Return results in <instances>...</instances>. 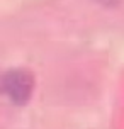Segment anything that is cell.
<instances>
[{
    "label": "cell",
    "mask_w": 124,
    "mask_h": 129,
    "mask_svg": "<svg viewBox=\"0 0 124 129\" xmlns=\"http://www.w3.org/2000/svg\"><path fill=\"white\" fill-rule=\"evenodd\" d=\"M99 4H102V5H105V7H112V5H116L119 0H97Z\"/></svg>",
    "instance_id": "2"
},
{
    "label": "cell",
    "mask_w": 124,
    "mask_h": 129,
    "mask_svg": "<svg viewBox=\"0 0 124 129\" xmlns=\"http://www.w3.org/2000/svg\"><path fill=\"white\" fill-rule=\"evenodd\" d=\"M34 77L31 71L15 68L0 77V93L14 105H26L34 92Z\"/></svg>",
    "instance_id": "1"
}]
</instances>
